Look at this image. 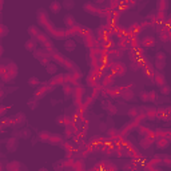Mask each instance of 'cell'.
I'll return each instance as SVG.
<instances>
[{
    "mask_svg": "<svg viewBox=\"0 0 171 171\" xmlns=\"http://www.w3.org/2000/svg\"><path fill=\"white\" fill-rule=\"evenodd\" d=\"M54 169L58 170V171H63V170H64V166L62 164V162H59V163H55V164H54Z\"/></svg>",
    "mask_w": 171,
    "mask_h": 171,
    "instance_id": "bcb514c9",
    "label": "cell"
},
{
    "mask_svg": "<svg viewBox=\"0 0 171 171\" xmlns=\"http://www.w3.org/2000/svg\"><path fill=\"white\" fill-rule=\"evenodd\" d=\"M83 8H84V11H87V12L92 13V15H96V13H99V11H100V10H98V8L94 7V4H91V3H88V4H84Z\"/></svg>",
    "mask_w": 171,
    "mask_h": 171,
    "instance_id": "7402d4cb",
    "label": "cell"
},
{
    "mask_svg": "<svg viewBox=\"0 0 171 171\" xmlns=\"http://www.w3.org/2000/svg\"><path fill=\"white\" fill-rule=\"evenodd\" d=\"M63 22H64V24L67 25L68 28H72V27H75V24H76V20H75V16L74 15H71V13H67V15L63 18Z\"/></svg>",
    "mask_w": 171,
    "mask_h": 171,
    "instance_id": "30bf717a",
    "label": "cell"
},
{
    "mask_svg": "<svg viewBox=\"0 0 171 171\" xmlns=\"http://www.w3.org/2000/svg\"><path fill=\"white\" fill-rule=\"evenodd\" d=\"M146 116L149 119H155V118H158V112H156V108H150V110H147L146 111Z\"/></svg>",
    "mask_w": 171,
    "mask_h": 171,
    "instance_id": "83f0119b",
    "label": "cell"
},
{
    "mask_svg": "<svg viewBox=\"0 0 171 171\" xmlns=\"http://www.w3.org/2000/svg\"><path fill=\"white\" fill-rule=\"evenodd\" d=\"M62 7H64L65 10H72V8L75 7V3H74L72 0H64V1L62 3Z\"/></svg>",
    "mask_w": 171,
    "mask_h": 171,
    "instance_id": "1f68e13d",
    "label": "cell"
},
{
    "mask_svg": "<svg viewBox=\"0 0 171 171\" xmlns=\"http://www.w3.org/2000/svg\"><path fill=\"white\" fill-rule=\"evenodd\" d=\"M155 144L159 150H164L169 147L170 144V139L163 138V136H159V138H155Z\"/></svg>",
    "mask_w": 171,
    "mask_h": 171,
    "instance_id": "7a4b0ae2",
    "label": "cell"
},
{
    "mask_svg": "<svg viewBox=\"0 0 171 171\" xmlns=\"http://www.w3.org/2000/svg\"><path fill=\"white\" fill-rule=\"evenodd\" d=\"M45 70H47V72L50 74V75H54V74H56V71H58V65H56V63L50 62V63L45 65Z\"/></svg>",
    "mask_w": 171,
    "mask_h": 171,
    "instance_id": "44dd1931",
    "label": "cell"
},
{
    "mask_svg": "<svg viewBox=\"0 0 171 171\" xmlns=\"http://www.w3.org/2000/svg\"><path fill=\"white\" fill-rule=\"evenodd\" d=\"M28 84H30L31 87H39V84H40V80H39L36 76H31V78L28 79Z\"/></svg>",
    "mask_w": 171,
    "mask_h": 171,
    "instance_id": "f546056e",
    "label": "cell"
},
{
    "mask_svg": "<svg viewBox=\"0 0 171 171\" xmlns=\"http://www.w3.org/2000/svg\"><path fill=\"white\" fill-rule=\"evenodd\" d=\"M1 98H4V91L0 90V99H1Z\"/></svg>",
    "mask_w": 171,
    "mask_h": 171,
    "instance_id": "680465c9",
    "label": "cell"
},
{
    "mask_svg": "<svg viewBox=\"0 0 171 171\" xmlns=\"http://www.w3.org/2000/svg\"><path fill=\"white\" fill-rule=\"evenodd\" d=\"M100 142H102V138H100V136H92V138H91V143H92V144L100 143Z\"/></svg>",
    "mask_w": 171,
    "mask_h": 171,
    "instance_id": "c3c4849f",
    "label": "cell"
},
{
    "mask_svg": "<svg viewBox=\"0 0 171 171\" xmlns=\"http://www.w3.org/2000/svg\"><path fill=\"white\" fill-rule=\"evenodd\" d=\"M64 80H65V75L63 74V75H54V78L51 79V84H54V87L55 86H59L64 84Z\"/></svg>",
    "mask_w": 171,
    "mask_h": 171,
    "instance_id": "7c38bea8",
    "label": "cell"
},
{
    "mask_svg": "<svg viewBox=\"0 0 171 171\" xmlns=\"http://www.w3.org/2000/svg\"><path fill=\"white\" fill-rule=\"evenodd\" d=\"M76 48V43L75 40H72V39H68V40H65L64 42V50L65 51H74Z\"/></svg>",
    "mask_w": 171,
    "mask_h": 171,
    "instance_id": "ac0fdd59",
    "label": "cell"
},
{
    "mask_svg": "<svg viewBox=\"0 0 171 171\" xmlns=\"http://www.w3.org/2000/svg\"><path fill=\"white\" fill-rule=\"evenodd\" d=\"M139 99H141L142 102H149V95H147V91H142V92L139 94Z\"/></svg>",
    "mask_w": 171,
    "mask_h": 171,
    "instance_id": "b9f144b4",
    "label": "cell"
},
{
    "mask_svg": "<svg viewBox=\"0 0 171 171\" xmlns=\"http://www.w3.org/2000/svg\"><path fill=\"white\" fill-rule=\"evenodd\" d=\"M63 141H64V136L63 135H60V134H51V136H50V143L51 144H62L63 143Z\"/></svg>",
    "mask_w": 171,
    "mask_h": 171,
    "instance_id": "52a82bcc",
    "label": "cell"
},
{
    "mask_svg": "<svg viewBox=\"0 0 171 171\" xmlns=\"http://www.w3.org/2000/svg\"><path fill=\"white\" fill-rule=\"evenodd\" d=\"M28 33L31 35V38L32 39H35V38H38V36L40 35V30H39L36 25H31V27H28Z\"/></svg>",
    "mask_w": 171,
    "mask_h": 171,
    "instance_id": "e0dca14e",
    "label": "cell"
},
{
    "mask_svg": "<svg viewBox=\"0 0 171 171\" xmlns=\"http://www.w3.org/2000/svg\"><path fill=\"white\" fill-rule=\"evenodd\" d=\"M38 136H39V141H40V142H48V141H50L51 134L48 132V131H40Z\"/></svg>",
    "mask_w": 171,
    "mask_h": 171,
    "instance_id": "484cf974",
    "label": "cell"
},
{
    "mask_svg": "<svg viewBox=\"0 0 171 171\" xmlns=\"http://www.w3.org/2000/svg\"><path fill=\"white\" fill-rule=\"evenodd\" d=\"M141 65H142V62L138 59V60H134L132 63H131L130 68H131V70H134V71H136V70H139V68H141Z\"/></svg>",
    "mask_w": 171,
    "mask_h": 171,
    "instance_id": "74e56055",
    "label": "cell"
},
{
    "mask_svg": "<svg viewBox=\"0 0 171 171\" xmlns=\"http://www.w3.org/2000/svg\"><path fill=\"white\" fill-rule=\"evenodd\" d=\"M7 33H8V28L4 24H0V38H4Z\"/></svg>",
    "mask_w": 171,
    "mask_h": 171,
    "instance_id": "60d3db41",
    "label": "cell"
},
{
    "mask_svg": "<svg viewBox=\"0 0 171 171\" xmlns=\"http://www.w3.org/2000/svg\"><path fill=\"white\" fill-rule=\"evenodd\" d=\"M123 171H135V166H134V163H127L123 166Z\"/></svg>",
    "mask_w": 171,
    "mask_h": 171,
    "instance_id": "ee69618b",
    "label": "cell"
},
{
    "mask_svg": "<svg viewBox=\"0 0 171 171\" xmlns=\"http://www.w3.org/2000/svg\"><path fill=\"white\" fill-rule=\"evenodd\" d=\"M19 146V142L16 138H10L7 141V143H5V147H7V150L10 151V152H13V151H16Z\"/></svg>",
    "mask_w": 171,
    "mask_h": 171,
    "instance_id": "277c9868",
    "label": "cell"
},
{
    "mask_svg": "<svg viewBox=\"0 0 171 171\" xmlns=\"http://www.w3.org/2000/svg\"><path fill=\"white\" fill-rule=\"evenodd\" d=\"M19 169H20V163L19 162H11V163L7 164L8 171H19Z\"/></svg>",
    "mask_w": 171,
    "mask_h": 171,
    "instance_id": "4316f807",
    "label": "cell"
},
{
    "mask_svg": "<svg viewBox=\"0 0 171 171\" xmlns=\"http://www.w3.org/2000/svg\"><path fill=\"white\" fill-rule=\"evenodd\" d=\"M147 95H149V102H156L158 99V94L155 91H147Z\"/></svg>",
    "mask_w": 171,
    "mask_h": 171,
    "instance_id": "d590c367",
    "label": "cell"
},
{
    "mask_svg": "<svg viewBox=\"0 0 171 171\" xmlns=\"http://www.w3.org/2000/svg\"><path fill=\"white\" fill-rule=\"evenodd\" d=\"M70 122H71V119L68 118L67 115H60L58 119H56V123L60 124V126H68Z\"/></svg>",
    "mask_w": 171,
    "mask_h": 171,
    "instance_id": "ffe728a7",
    "label": "cell"
},
{
    "mask_svg": "<svg viewBox=\"0 0 171 171\" xmlns=\"http://www.w3.org/2000/svg\"><path fill=\"white\" fill-rule=\"evenodd\" d=\"M138 30H141V25L139 24H134V25H131L130 27V32H132V33H135Z\"/></svg>",
    "mask_w": 171,
    "mask_h": 171,
    "instance_id": "7dc6e473",
    "label": "cell"
},
{
    "mask_svg": "<svg viewBox=\"0 0 171 171\" xmlns=\"http://www.w3.org/2000/svg\"><path fill=\"white\" fill-rule=\"evenodd\" d=\"M36 47H38V42H36V39H28L27 42L24 43V48L27 51H30V52H33V51L36 50Z\"/></svg>",
    "mask_w": 171,
    "mask_h": 171,
    "instance_id": "9c48e42d",
    "label": "cell"
},
{
    "mask_svg": "<svg viewBox=\"0 0 171 171\" xmlns=\"http://www.w3.org/2000/svg\"><path fill=\"white\" fill-rule=\"evenodd\" d=\"M112 82H114V78H112V76H106V78H104V84H111V83H112Z\"/></svg>",
    "mask_w": 171,
    "mask_h": 171,
    "instance_id": "f907efd6",
    "label": "cell"
},
{
    "mask_svg": "<svg viewBox=\"0 0 171 171\" xmlns=\"http://www.w3.org/2000/svg\"><path fill=\"white\" fill-rule=\"evenodd\" d=\"M5 74V67H0V76H3Z\"/></svg>",
    "mask_w": 171,
    "mask_h": 171,
    "instance_id": "11a10c76",
    "label": "cell"
},
{
    "mask_svg": "<svg viewBox=\"0 0 171 171\" xmlns=\"http://www.w3.org/2000/svg\"><path fill=\"white\" fill-rule=\"evenodd\" d=\"M128 115L130 116H132V118H136V116L139 115V110L136 107H134V108H131L130 111H128Z\"/></svg>",
    "mask_w": 171,
    "mask_h": 171,
    "instance_id": "7bdbcfd3",
    "label": "cell"
},
{
    "mask_svg": "<svg viewBox=\"0 0 171 171\" xmlns=\"http://www.w3.org/2000/svg\"><path fill=\"white\" fill-rule=\"evenodd\" d=\"M38 22L40 23V24H43V25L48 24V18H47V15H45L44 10H39V12H38Z\"/></svg>",
    "mask_w": 171,
    "mask_h": 171,
    "instance_id": "4fadbf2b",
    "label": "cell"
},
{
    "mask_svg": "<svg viewBox=\"0 0 171 171\" xmlns=\"http://www.w3.org/2000/svg\"><path fill=\"white\" fill-rule=\"evenodd\" d=\"M154 67L158 70V72H161V71H163L164 68H166V62H155Z\"/></svg>",
    "mask_w": 171,
    "mask_h": 171,
    "instance_id": "8d00e7d4",
    "label": "cell"
},
{
    "mask_svg": "<svg viewBox=\"0 0 171 171\" xmlns=\"http://www.w3.org/2000/svg\"><path fill=\"white\" fill-rule=\"evenodd\" d=\"M119 95L122 96V98L124 99V100H132L134 99V94L131 90H128V88H120L119 90Z\"/></svg>",
    "mask_w": 171,
    "mask_h": 171,
    "instance_id": "8992f818",
    "label": "cell"
},
{
    "mask_svg": "<svg viewBox=\"0 0 171 171\" xmlns=\"http://www.w3.org/2000/svg\"><path fill=\"white\" fill-rule=\"evenodd\" d=\"M13 122H15L16 126H22V124L25 123V115L23 112H19L18 115L13 118Z\"/></svg>",
    "mask_w": 171,
    "mask_h": 171,
    "instance_id": "d6986e66",
    "label": "cell"
},
{
    "mask_svg": "<svg viewBox=\"0 0 171 171\" xmlns=\"http://www.w3.org/2000/svg\"><path fill=\"white\" fill-rule=\"evenodd\" d=\"M63 92H64V95H71V92H72V86L63 84Z\"/></svg>",
    "mask_w": 171,
    "mask_h": 171,
    "instance_id": "ab89813d",
    "label": "cell"
},
{
    "mask_svg": "<svg viewBox=\"0 0 171 171\" xmlns=\"http://www.w3.org/2000/svg\"><path fill=\"white\" fill-rule=\"evenodd\" d=\"M155 59H156V62H166V59H167V55L163 52V51H159V52H156V55H155Z\"/></svg>",
    "mask_w": 171,
    "mask_h": 171,
    "instance_id": "4dcf8cb0",
    "label": "cell"
},
{
    "mask_svg": "<svg viewBox=\"0 0 171 171\" xmlns=\"http://www.w3.org/2000/svg\"><path fill=\"white\" fill-rule=\"evenodd\" d=\"M150 171H162V170H159V169H155V167H152V169H150Z\"/></svg>",
    "mask_w": 171,
    "mask_h": 171,
    "instance_id": "94428289",
    "label": "cell"
},
{
    "mask_svg": "<svg viewBox=\"0 0 171 171\" xmlns=\"http://www.w3.org/2000/svg\"><path fill=\"white\" fill-rule=\"evenodd\" d=\"M170 92H171V88H170V86L164 84V86H162V87H161V94H162V95H164V96H169V95H170Z\"/></svg>",
    "mask_w": 171,
    "mask_h": 171,
    "instance_id": "e575fe53",
    "label": "cell"
},
{
    "mask_svg": "<svg viewBox=\"0 0 171 171\" xmlns=\"http://www.w3.org/2000/svg\"><path fill=\"white\" fill-rule=\"evenodd\" d=\"M74 169H75V171H82L83 170V162L82 161H75L74 162Z\"/></svg>",
    "mask_w": 171,
    "mask_h": 171,
    "instance_id": "f35d334b",
    "label": "cell"
},
{
    "mask_svg": "<svg viewBox=\"0 0 171 171\" xmlns=\"http://www.w3.org/2000/svg\"><path fill=\"white\" fill-rule=\"evenodd\" d=\"M50 11L54 13H59L62 11V3L59 1H52L50 4Z\"/></svg>",
    "mask_w": 171,
    "mask_h": 171,
    "instance_id": "2e32d148",
    "label": "cell"
},
{
    "mask_svg": "<svg viewBox=\"0 0 171 171\" xmlns=\"http://www.w3.org/2000/svg\"><path fill=\"white\" fill-rule=\"evenodd\" d=\"M3 52H4V48H3V47H1V45H0V56H1V55H3Z\"/></svg>",
    "mask_w": 171,
    "mask_h": 171,
    "instance_id": "91938a15",
    "label": "cell"
},
{
    "mask_svg": "<svg viewBox=\"0 0 171 171\" xmlns=\"http://www.w3.org/2000/svg\"><path fill=\"white\" fill-rule=\"evenodd\" d=\"M39 171H48V170H47V169H40Z\"/></svg>",
    "mask_w": 171,
    "mask_h": 171,
    "instance_id": "be15d7a7",
    "label": "cell"
},
{
    "mask_svg": "<svg viewBox=\"0 0 171 171\" xmlns=\"http://www.w3.org/2000/svg\"><path fill=\"white\" fill-rule=\"evenodd\" d=\"M106 127H107V124H106V123H102V124H100V130H107Z\"/></svg>",
    "mask_w": 171,
    "mask_h": 171,
    "instance_id": "9f6ffc18",
    "label": "cell"
},
{
    "mask_svg": "<svg viewBox=\"0 0 171 171\" xmlns=\"http://www.w3.org/2000/svg\"><path fill=\"white\" fill-rule=\"evenodd\" d=\"M141 44L143 45L144 48H152L154 45L156 44V40H155L154 36H144V38L141 40Z\"/></svg>",
    "mask_w": 171,
    "mask_h": 171,
    "instance_id": "3957f363",
    "label": "cell"
},
{
    "mask_svg": "<svg viewBox=\"0 0 171 171\" xmlns=\"http://www.w3.org/2000/svg\"><path fill=\"white\" fill-rule=\"evenodd\" d=\"M144 74H146V76L147 78H150V79H152L154 78V67L152 65H150V64H144Z\"/></svg>",
    "mask_w": 171,
    "mask_h": 171,
    "instance_id": "d4e9b609",
    "label": "cell"
},
{
    "mask_svg": "<svg viewBox=\"0 0 171 171\" xmlns=\"http://www.w3.org/2000/svg\"><path fill=\"white\" fill-rule=\"evenodd\" d=\"M116 111H118V110H116V107H115V106H112V104H111V106L108 107V112H110L111 115H112V114H115Z\"/></svg>",
    "mask_w": 171,
    "mask_h": 171,
    "instance_id": "816d5d0a",
    "label": "cell"
},
{
    "mask_svg": "<svg viewBox=\"0 0 171 171\" xmlns=\"http://www.w3.org/2000/svg\"><path fill=\"white\" fill-rule=\"evenodd\" d=\"M0 88H1V86H0Z\"/></svg>",
    "mask_w": 171,
    "mask_h": 171,
    "instance_id": "03108f58",
    "label": "cell"
},
{
    "mask_svg": "<svg viewBox=\"0 0 171 171\" xmlns=\"http://www.w3.org/2000/svg\"><path fill=\"white\" fill-rule=\"evenodd\" d=\"M156 7H158L159 12H164V11H167V8H169V3H167L166 0H159V1L156 3Z\"/></svg>",
    "mask_w": 171,
    "mask_h": 171,
    "instance_id": "603a6c76",
    "label": "cell"
},
{
    "mask_svg": "<svg viewBox=\"0 0 171 171\" xmlns=\"http://www.w3.org/2000/svg\"><path fill=\"white\" fill-rule=\"evenodd\" d=\"M50 90H51V88L47 87V86H43V87H38V88H36V91H35V98L39 100V99H42L43 96H44Z\"/></svg>",
    "mask_w": 171,
    "mask_h": 171,
    "instance_id": "8fae6325",
    "label": "cell"
},
{
    "mask_svg": "<svg viewBox=\"0 0 171 171\" xmlns=\"http://www.w3.org/2000/svg\"><path fill=\"white\" fill-rule=\"evenodd\" d=\"M110 56L112 59H120L122 56H123V51L122 50H114V51H111Z\"/></svg>",
    "mask_w": 171,
    "mask_h": 171,
    "instance_id": "f1b7e54d",
    "label": "cell"
},
{
    "mask_svg": "<svg viewBox=\"0 0 171 171\" xmlns=\"http://www.w3.org/2000/svg\"><path fill=\"white\" fill-rule=\"evenodd\" d=\"M5 72L10 74V75H12L13 78H15L16 74H18V67H16V64L15 63H10L7 67H5Z\"/></svg>",
    "mask_w": 171,
    "mask_h": 171,
    "instance_id": "5bb4252c",
    "label": "cell"
},
{
    "mask_svg": "<svg viewBox=\"0 0 171 171\" xmlns=\"http://www.w3.org/2000/svg\"><path fill=\"white\" fill-rule=\"evenodd\" d=\"M152 143H154V139L149 138V136H144V138L142 139L141 142H139V144H141L142 149H149V147H150Z\"/></svg>",
    "mask_w": 171,
    "mask_h": 171,
    "instance_id": "9a60e30c",
    "label": "cell"
},
{
    "mask_svg": "<svg viewBox=\"0 0 171 171\" xmlns=\"http://www.w3.org/2000/svg\"><path fill=\"white\" fill-rule=\"evenodd\" d=\"M112 71H114L115 75L123 76L124 74H126V71H127V67H126V64H123V63H114L112 64Z\"/></svg>",
    "mask_w": 171,
    "mask_h": 171,
    "instance_id": "6da1fadb",
    "label": "cell"
},
{
    "mask_svg": "<svg viewBox=\"0 0 171 171\" xmlns=\"http://www.w3.org/2000/svg\"><path fill=\"white\" fill-rule=\"evenodd\" d=\"M36 39H38L36 42H40V43H43L44 45H48V44H50V40H48V38L44 35V33H40V35H39Z\"/></svg>",
    "mask_w": 171,
    "mask_h": 171,
    "instance_id": "d6a6232c",
    "label": "cell"
},
{
    "mask_svg": "<svg viewBox=\"0 0 171 171\" xmlns=\"http://www.w3.org/2000/svg\"><path fill=\"white\" fill-rule=\"evenodd\" d=\"M51 103H52V104H58L59 100H56V99H52V100H51Z\"/></svg>",
    "mask_w": 171,
    "mask_h": 171,
    "instance_id": "6f0895ef",
    "label": "cell"
},
{
    "mask_svg": "<svg viewBox=\"0 0 171 171\" xmlns=\"http://www.w3.org/2000/svg\"><path fill=\"white\" fill-rule=\"evenodd\" d=\"M63 147H64V149L67 150V151H75V146H74L72 143H68V142L63 144Z\"/></svg>",
    "mask_w": 171,
    "mask_h": 171,
    "instance_id": "f6af8a7d",
    "label": "cell"
},
{
    "mask_svg": "<svg viewBox=\"0 0 171 171\" xmlns=\"http://www.w3.org/2000/svg\"><path fill=\"white\" fill-rule=\"evenodd\" d=\"M28 106H30L31 110H35V108L39 106V100H38V99H36V98L30 99V100H28Z\"/></svg>",
    "mask_w": 171,
    "mask_h": 171,
    "instance_id": "836d02e7",
    "label": "cell"
},
{
    "mask_svg": "<svg viewBox=\"0 0 171 171\" xmlns=\"http://www.w3.org/2000/svg\"><path fill=\"white\" fill-rule=\"evenodd\" d=\"M7 110H8V108L5 106H0V118H3V116L7 114Z\"/></svg>",
    "mask_w": 171,
    "mask_h": 171,
    "instance_id": "681fc988",
    "label": "cell"
},
{
    "mask_svg": "<svg viewBox=\"0 0 171 171\" xmlns=\"http://www.w3.org/2000/svg\"><path fill=\"white\" fill-rule=\"evenodd\" d=\"M159 38H161L162 42H169L170 40V32H169V28H166V30H162L159 31Z\"/></svg>",
    "mask_w": 171,
    "mask_h": 171,
    "instance_id": "cb8c5ba5",
    "label": "cell"
},
{
    "mask_svg": "<svg viewBox=\"0 0 171 171\" xmlns=\"http://www.w3.org/2000/svg\"><path fill=\"white\" fill-rule=\"evenodd\" d=\"M152 79H154V82H155V84L159 86V87H162V86L166 84V78H164V75L162 72H155Z\"/></svg>",
    "mask_w": 171,
    "mask_h": 171,
    "instance_id": "ba28073f",
    "label": "cell"
},
{
    "mask_svg": "<svg viewBox=\"0 0 171 171\" xmlns=\"http://www.w3.org/2000/svg\"><path fill=\"white\" fill-rule=\"evenodd\" d=\"M33 56H35L36 59H39V60H43V59H45V58H50L47 50H44V48H36V50L33 51Z\"/></svg>",
    "mask_w": 171,
    "mask_h": 171,
    "instance_id": "5b68a950",
    "label": "cell"
},
{
    "mask_svg": "<svg viewBox=\"0 0 171 171\" xmlns=\"http://www.w3.org/2000/svg\"><path fill=\"white\" fill-rule=\"evenodd\" d=\"M40 63L43 65H47L48 63H50V58H45V59H43V60H40Z\"/></svg>",
    "mask_w": 171,
    "mask_h": 171,
    "instance_id": "f5cc1de1",
    "label": "cell"
},
{
    "mask_svg": "<svg viewBox=\"0 0 171 171\" xmlns=\"http://www.w3.org/2000/svg\"><path fill=\"white\" fill-rule=\"evenodd\" d=\"M65 136H67V138H68V136H71V128H65Z\"/></svg>",
    "mask_w": 171,
    "mask_h": 171,
    "instance_id": "db71d44e",
    "label": "cell"
},
{
    "mask_svg": "<svg viewBox=\"0 0 171 171\" xmlns=\"http://www.w3.org/2000/svg\"><path fill=\"white\" fill-rule=\"evenodd\" d=\"M63 171H72V170H63Z\"/></svg>",
    "mask_w": 171,
    "mask_h": 171,
    "instance_id": "e7e4bbea",
    "label": "cell"
},
{
    "mask_svg": "<svg viewBox=\"0 0 171 171\" xmlns=\"http://www.w3.org/2000/svg\"><path fill=\"white\" fill-rule=\"evenodd\" d=\"M1 7H3V1L0 0V10H1Z\"/></svg>",
    "mask_w": 171,
    "mask_h": 171,
    "instance_id": "6125c7cd",
    "label": "cell"
}]
</instances>
